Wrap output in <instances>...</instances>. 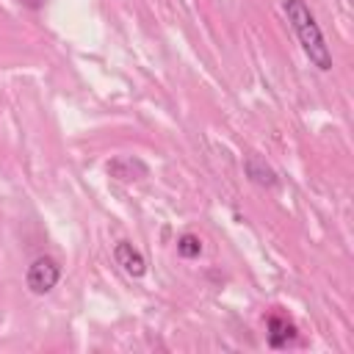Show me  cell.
<instances>
[{"mask_svg": "<svg viewBox=\"0 0 354 354\" xmlns=\"http://www.w3.org/2000/svg\"><path fill=\"white\" fill-rule=\"evenodd\" d=\"M113 260L130 274V277H144L147 274V260L144 254L130 243V241H119L113 246Z\"/></svg>", "mask_w": 354, "mask_h": 354, "instance_id": "5", "label": "cell"}, {"mask_svg": "<svg viewBox=\"0 0 354 354\" xmlns=\"http://www.w3.org/2000/svg\"><path fill=\"white\" fill-rule=\"evenodd\" d=\"M177 254L185 257V260L199 257V254H202V238L194 235V232H183V235L177 238Z\"/></svg>", "mask_w": 354, "mask_h": 354, "instance_id": "7", "label": "cell"}, {"mask_svg": "<svg viewBox=\"0 0 354 354\" xmlns=\"http://www.w3.org/2000/svg\"><path fill=\"white\" fill-rule=\"evenodd\" d=\"M285 17L304 50V55L310 58V64L321 72L332 69V50L321 33V25L315 22V14L310 11L307 0H285Z\"/></svg>", "mask_w": 354, "mask_h": 354, "instance_id": "1", "label": "cell"}, {"mask_svg": "<svg viewBox=\"0 0 354 354\" xmlns=\"http://www.w3.org/2000/svg\"><path fill=\"white\" fill-rule=\"evenodd\" d=\"M108 174L122 180V183H130V180H141L149 174V166L138 158H130V155H119L108 163Z\"/></svg>", "mask_w": 354, "mask_h": 354, "instance_id": "4", "label": "cell"}, {"mask_svg": "<svg viewBox=\"0 0 354 354\" xmlns=\"http://www.w3.org/2000/svg\"><path fill=\"white\" fill-rule=\"evenodd\" d=\"M243 171H246V177H249L254 185H260V188H277V185H279L277 171H274L263 158H257V155H246V158H243Z\"/></svg>", "mask_w": 354, "mask_h": 354, "instance_id": "6", "label": "cell"}, {"mask_svg": "<svg viewBox=\"0 0 354 354\" xmlns=\"http://www.w3.org/2000/svg\"><path fill=\"white\" fill-rule=\"evenodd\" d=\"M58 279H61V266H58V260L50 257V254L36 257V260L28 266V271H25V285H28V290H30L33 296L50 293V290L58 285Z\"/></svg>", "mask_w": 354, "mask_h": 354, "instance_id": "2", "label": "cell"}, {"mask_svg": "<svg viewBox=\"0 0 354 354\" xmlns=\"http://www.w3.org/2000/svg\"><path fill=\"white\" fill-rule=\"evenodd\" d=\"M22 3L30 6V8H39V6H41V0H22Z\"/></svg>", "mask_w": 354, "mask_h": 354, "instance_id": "8", "label": "cell"}, {"mask_svg": "<svg viewBox=\"0 0 354 354\" xmlns=\"http://www.w3.org/2000/svg\"><path fill=\"white\" fill-rule=\"evenodd\" d=\"M266 326H268L266 337H268V346H271V348H288V346H293V343L299 340L296 324L288 321V318L279 315V313H271L268 321H266Z\"/></svg>", "mask_w": 354, "mask_h": 354, "instance_id": "3", "label": "cell"}]
</instances>
